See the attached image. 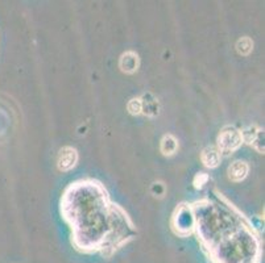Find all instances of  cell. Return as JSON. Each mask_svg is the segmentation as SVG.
Masks as SVG:
<instances>
[{
    "instance_id": "2",
    "label": "cell",
    "mask_w": 265,
    "mask_h": 263,
    "mask_svg": "<svg viewBox=\"0 0 265 263\" xmlns=\"http://www.w3.org/2000/svg\"><path fill=\"white\" fill-rule=\"evenodd\" d=\"M77 150L73 149V148H63L59 152L58 169L62 170V171H67V170L73 169L75 166V163H77Z\"/></svg>"
},
{
    "instance_id": "5",
    "label": "cell",
    "mask_w": 265,
    "mask_h": 263,
    "mask_svg": "<svg viewBox=\"0 0 265 263\" xmlns=\"http://www.w3.org/2000/svg\"><path fill=\"white\" fill-rule=\"evenodd\" d=\"M137 66H139V57H137V54L132 52L123 54L122 59H120V67H122L123 71L133 73L135 70H137Z\"/></svg>"
},
{
    "instance_id": "6",
    "label": "cell",
    "mask_w": 265,
    "mask_h": 263,
    "mask_svg": "<svg viewBox=\"0 0 265 263\" xmlns=\"http://www.w3.org/2000/svg\"><path fill=\"white\" fill-rule=\"evenodd\" d=\"M177 148H178L177 140H175L173 136H165L162 142H161V150H162V153H164L165 156H171V154H174Z\"/></svg>"
},
{
    "instance_id": "4",
    "label": "cell",
    "mask_w": 265,
    "mask_h": 263,
    "mask_svg": "<svg viewBox=\"0 0 265 263\" xmlns=\"http://www.w3.org/2000/svg\"><path fill=\"white\" fill-rule=\"evenodd\" d=\"M220 161V152L219 149H216L214 146H209L202 152V162L206 167H213L218 166V163Z\"/></svg>"
},
{
    "instance_id": "1",
    "label": "cell",
    "mask_w": 265,
    "mask_h": 263,
    "mask_svg": "<svg viewBox=\"0 0 265 263\" xmlns=\"http://www.w3.org/2000/svg\"><path fill=\"white\" fill-rule=\"evenodd\" d=\"M241 144V133L235 128L227 126L220 132L218 137V145H219V152H230L239 148Z\"/></svg>"
},
{
    "instance_id": "3",
    "label": "cell",
    "mask_w": 265,
    "mask_h": 263,
    "mask_svg": "<svg viewBox=\"0 0 265 263\" xmlns=\"http://www.w3.org/2000/svg\"><path fill=\"white\" fill-rule=\"evenodd\" d=\"M248 165L244 161H235L228 167V178L234 182H240L248 174Z\"/></svg>"
},
{
    "instance_id": "7",
    "label": "cell",
    "mask_w": 265,
    "mask_h": 263,
    "mask_svg": "<svg viewBox=\"0 0 265 263\" xmlns=\"http://www.w3.org/2000/svg\"><path fill=\"white\" fill-rule=\"evenodd\" d=\"M236 48L237 52L245 56V54H248L252 50V41L248 37H243L241 40H239Z\"/></svg>"
},
{
    "instance_id": "8",
    "label": "cell",
    "mask_w": 265,
    "mask_h": 263,
    "mask_svg": "<svg viewBox=\"0 0 265 263\" xmlns=\"http://www.w3.org/2000/svg\"><path fill=\"white\" fill-rule=\"evenodd\" d=\"M128 111L129 113L132 114H139L140 112L143 111V103L140 99H132L128 103Z\"/></svg>"
}]
</instances>
